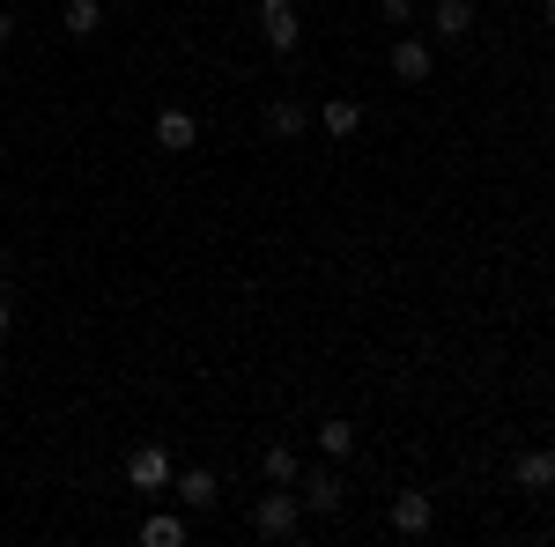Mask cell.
Returning <instances> with one entry per match:
<instances>
[{
  "instance_id": "obj_18",
  "label": "cell",
  "mask_w": 555,
  "mask_h": 547,
  "mask_svg": "<svg viewBox=\"0 0 555 547\" xmlns=\"http://www.w3.org/2000/svg\"><path fill=\"white\" fill-rule=\"evenodd\" d=\"M8 38H15V15H8V8H0V44H8Z\"/></svg>"
},
{
  "instance_id": "obj_2",
  "label": "cell",
  "mask_w": 555,
  "mask_h": 547,
  "mask_svg": "<svg viewBox=\"0 0 555 547\" xmlns=\"http://www.w3.org/2000/svg\"><path fill=\"white\" fill-rule=\"evenodd\" d=\"M171 452H164V444H141V452H133L127 459V489H141V496H164V489H171Z\"/></svg>"
},
{
  "instance_id": "obj_10",
  "label": "cell",
  "mask_w": 555,
  "mask_h": 547,
  "mask_svg": "<svg viewBox=\"0 0 555 547\" xmlns=\"http://www.w3.org/2000/svg\"><path fill=\"white\" fill-rule=\"evenodd\" d=\"M141 547H185V510H156V518H141Z\"/></svg>"
},
{
  "instance_id": "obj_4",
  "label": "cell",
  "mask_w": 555,
  "mask_h": 547,
  "mask_svg": "<svg viewBox=\"0 0 555 547\" xmlns=\"http://www.w3.org/2000/svg\"><path fill=\"white\" fill-rule=\"evenodd\" d=\"M193 141H201V119H193L185 104H164V112H156V148H171V156H185Z\"/></svg>"
},
{
  "instance_id": "obj_13",
  "label": "cell",
  "mask_w": 555,
  "mask_h": 547,
  "mask_svg": "<svg viewBox=\"0 0 555 547\" xmlns=\"http://www.w3.org/2000/svg\"><path fill=\"white\" fill-rule=\"evenodd\" d=\"M429 30H437V38H467V30H474V0H437Z\"/></svg>"
},
{
  "instance_id": "obj_19",
  "label": "cell",
  "mask_w": 555,
  "mask_h": 547,
  "mask_svg": "<svg viewBox=\"0 0 555 547\" xmlns=\"http://www.w3.org/2000/svg\"><path fill=\"white\" fill-rule=\"evenodd\" d=\"M8 326H15V311H8V296H0V340H8Z\"/></svg>"
},
{
  "instance_id": "obj_5",
  "label": "cell",
  "mask_w": 555,
  "mask_h": 547,
  "mask_svg": "<svg viewBox=\"0 0 555 547\" xmlns=\"http://www.w3.org/2000/svg\"><path fill=\"white\" fill-rule=\"evenodd\" d=\"M341 504H348L341 473H334V466H311V473H304V510H319V518H334Z\"/></svg>"
},
{
  "instance_id": "obj_15",
  "label": "cell",
  "mask_w": 555,
  "mask_h": 547,
  "mask_svg": "<svg viewBox=\"0 0 555 547\" xmlns=\"http://www.w3.org/2000/svg\"><path fill=\"white\" fill-rule=\"evenodd\" d=\"M104 30V0H67V38H96Z\"/></svg>"
},
{
  "instance_id": "obj_17",
  "label": "cell",
  "mask_w": 555,
  "mask_h": 547,
  "mask_svg": "<svg viewBox=\"0 0 555 547\" xmlns=\"http://www.w3.org/2000/svg\"><path fill=\"white\" fill-rule=\"evenodd\" d=\"M378 15H385V23H408V15H415V0H378Z\"/></svg>"
},
{
  "instance_id": "obj_21",
  "label": "cell",
  "mask_w": 555,
  "mask_h": 547,
  "mask_svg": "<svg viewBox=\"0 0 555 547\" xmlns=\"http://www.w3.org/2000/svg\"><path fill=\"white\" fill-rule=\"evenodd\" d=\"M0 282H8V252H0Z\"/></svg>"
},
{
  "instance_id": "obj_14",
  "label": "cell",
  "mask_w": 555,
  "mask_h": 547,
  "mask_svg": "<svg viewBox=\"0 0 555 547\" xmlns=\"http://www.w3.org/2000/svg\"><path fill=\"white\" fill-rule=\"evenodd\" d=\"M267 133H274V141H297L304 133V104L297 96H274V104H267Z\"/></svg>"
},
{
  "instance_id": "obj_20",
  "label": "cell",
  "mask_w": 555,
  "mask_h": 547,
  "mask_svg": "<svg viewBox=\"0 0 555 547\" xmlns=\"http://www.w3.org/2000/svg\"><path fill=\"white\" fill-rule=\"evenodd\" d=\"M541 23H548V30H555V0H541Z\"/></svg>"
},
{
  "instance_id": "obj_8",
  "label": "cell",
  "mask_w": 555,
  "mask_h": 547,
  "mask_svg": "<svg viewBox=\"0 0 555 547\" xmlns=\"http://www.w3.org/2000/svg\"><path fill=\"white\" fill-rule=\"evenodd\" d=\"M429 525H437V510H429V496H392V533H408V541H423Z\"/></svg>"
},
{
  "instance_id": "obj_11",
  "label": "cell",
  "mask_w": 555,
  "mask_h": 547,
  "mask_svg": "<svg viewBox=\"0 0 555 547\" xmlns=\"http://www.w3.org/2000/svg\"><path fill=\"white\" fill-rule=\"evenodd\" d=\"M319 452L341 466V459H356V421H341V415H326L319 421Z\"/></svg>"
},
{
  "instance_id": "obj_7",
  "label": "cell",
  "mask_w": 555,
  "mask_h": 547,
  "mask_svg": "<svg viewBox=\"0 0 555 547\" xmlns=\"http://www.w3.org/2000/svg\"><path fill=\"white\" fill-rule=\"evenodd\" d=\"M392 75H400V82H429V75H437L429 38H400V44H392Z\"/></svg>"
},
{
  "instance_id": "obj_3",
  "label": "cell",
  "mask_w": 555,
  "mask_h": 547,
  "mask_svg": "<svg viewBox=\"0 0 555 547\" xmlns=\"http://www.w3.org/2000/svg\"><path fill=\"white\" fill-rule=\"evenodd\" d=\"M259 38L274 44V52H297V44H304L297 8H289V0H259Z\"/></svg>"
},
{
  "instance_id": "obj_12",
  "label": "cell",
  "mask_w": 555,
  "mask_h": 547,
  "mask_svg": "<svg viewBox=\"0 0 555 547\" xmlns=\"http://www.w3.org/2000/svg\"><path fill=\"white\" fill-rule=\"evenodd\" d=\"M319 127L334 133V141H356V127H363V104H356V96H334V104L319 112Z\"/></svg>"
},
{
  "instance_id": "obj_1",
  "label": "cell",
  "mask_w": 555,
  "mask_h": 547,
  "mask_svg": "<svg viewBox=\"0 0 555 547\" xmlns=\"http://www.w3.org/2000/svg\"><path fill=\"white\" fill-rule=\"evenodd\" d=\"M297 525H304L297 481H274V489L253 504V533H259V541H297Z\"/></svg>"
},
{
  "instance_id": "obj_16",
  "label": "cell",
  "mask_w": 555,
  "mask_h": 547,
  "mask_svg": "<svg viewBox=\"0 0 555 547\" xmlns=\"http://www.w3.org/2000/svg\"><path fill=\"white\" fill-rule=\"evenodd\" d=\"M259 473H267V481H297V452H289V444H267V452H259Z\"/></svg>"
},
{
  "instance_id": "obj_6",
  "label": "cell",
  "mask_w": 555,
  "mask_h": 547,
  "mask_svg": "<svg viewBox=\"0 0 555 547\" xmlns=\"http://www.w3.org/2000/svg\"><path fill=\"white\" fill-rule=\"evenodd\" d=\"M171 489H178V504H185V510H215V504H222V481H215L208 466H185V473H171Z\"/></svg>"
},
{
  "instance_id": "obj_9",
  "label": "cell",
  "mask_w": 555,
  "mask_h": 547,
  "mask_svg": "<svg viewBox=\"0 0 555 547\" xmlns=\"http://www.w3.org/2000/svg\"><path fill=\"white\" fill-rule=\"evenodd\" d=\"M518 489H541V496H555V452H541V444H533V452H518Z\"/></svg>"
}]
</instances>
